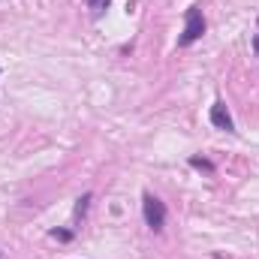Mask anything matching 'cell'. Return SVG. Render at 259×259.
<instances>
[{
    "mask_svg": "<svg viewBox=\"0 0 259 259\" xmlns=\"http://www.w3.org/2000/svg\"><path fill=\"white\" fill-rule=\"evenodd\" d=\"M142 211H145V223H148V229L160 232V229L166 226V205H163L154 193L142 196Z\"/></svg>",
    "mask_w": 259,
    "mask_h": 259,
    "instance_id": "cell-1",
    "label": "cell"
},
{
    "mask_svg": "<svg viewBox=\"0 0 259 259\" xmlns=\"http://www.w3.org/2000/svg\"><path fill=\"white\" fill-rule=\"evenodd\" d=\"M205 33V18H202V9H187V18H184V30H181V36H178V46L181 49H187V46H193L196 39Z\"/></svg>",
    "mask_w": 259,
    "mask_h": 259,
    "instance_id": "cell-2",
    "label": "cell"
},
{
    "mask_svg": "<svg viewBox=\"0 0 259 259\" xmlns=\"http://www.w3.org/2000/svg\"><path fill=\"white\" fill-rule=\"evenodd\" d=\"M211 124H214L217 130H226V133L235 130V121H232V115H229V109H226L223 100H217V103L211 106Z\"/></svg>",
    "mask_w": 259,
    "mask_h": 259,
    "instance_id": "cell-3",
    "label": "cell"
},
{
    "mask_svg": "<svg viewBox=\"0 0 259 259\" xmlns=\"http://www.w3.org/2000/svg\"><path fill=\"white\" fill-rule=\"evenodd\" d=\"M88 202H91V193H81V196H78V202H75V211H72V217H75V220H81V217L88 214Z\"/></svg>",
    "mask_w": 259,
    "mask_h": 259,
    "instance_id": "cell-4",
    "label": "cell"
},
{
    "mask_svg": "<svg viewBox=\"0 0 259 259\" xmlns=\"http://www.w3.org/2000/svg\"><path fill=\"white\" fill-rule=\"evenodd\" d=\"M190 166L202 169V172H214V163H211V160H205V157H190Z\"/></svg>",
    "mask_w": 259,
    "mask_h": 259,
    "instance_id": "cell-5",
    "label": "cell"
},
{
    "mask_svg": "<svg viewBox=\"0 0 259 259\" xmlns=\"http://www.w3.org/2000/svg\"><path fill=\"white\" fill-rule=\"evenodd\" d=\"M52 238H58V241H69L72 232H69V229H52Z\"/></svg>",
    "mask_w": 259,
    "mask_h": 259,
    "instance_id": "cell-6",
    "label": "cell"
},
{
    "mask_svg": "<svg viewBox=\"0 0 259 259\" xmlns=\"http://www.w3.org/2000/svg\"><path fill=\"white\" fill-rule=\"evenodd\" d=\"M84 3H88V6H103L106 0H84Z\"/></svg>",
    "mask_w": 259,
    "mask_h": 259,
    "instance_id": "cell-7",
    "label": "cell"
},
{
    "mask_svg": "<svg viewBox=\"0 0 259 259\" xmlns=\"http://www.w3.org/2000/svg\"><path fill=\"white\" fill-rule=\"evenodd\" d=\"M253 52H256V58H259V33L253 36Z\"/></svg>",
    "mask_w": 259,
    "mask_h": 259,
    "instance_id": "cell-8",
    "label": "cell"
}]
</instances>
